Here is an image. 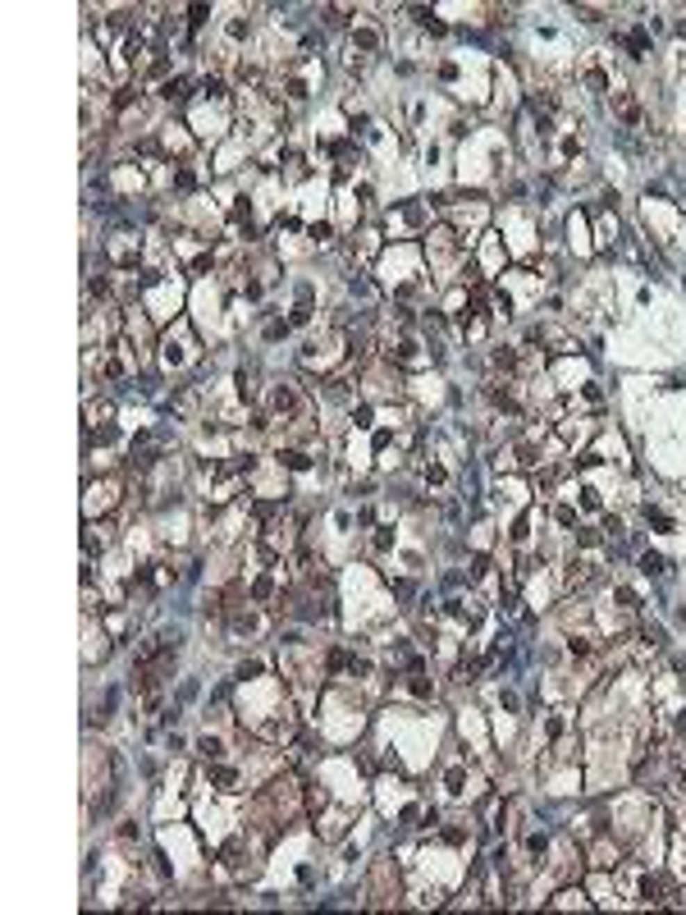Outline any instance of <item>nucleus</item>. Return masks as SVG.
<instances>
[{
    "label": "nucleus",
    "instance_id": "5",
    "mask_svg": "<svg viewBox=\"0 0 686 915\" xmlns=\"http://www.w3.org/2000/svg\"><path fill=\"white\" fill-rule=\"evenodd\" d=\"M197 755H202V760H206V764H220V760H224V755H229V741L220 737V732H206V737L197 741Z\"/></svg>",
    "mask_w": 686,
    "mask_h": 915
},
{
    "label": "nucleus",
    "instance_id": "9",
    "mask_svg": "<svg viewBox=\"0 0 686 915\" xmlns=\"http://www.w3.org/2000/svg\"><path fill=\"white\" fill-rule=\"evenodd\" d=\"M234 677H238V682H256V677H266V659H243Z\"/></svg>",
    "mask_w": 686,
    "mask_h": 915
},
{
    "label": "nucleus",
    "instance_id": "11",
    "mask_svg": "<svg viewBox=\"0 0 686 915\" xmlns=\"http://www.w3.org/2000/svg\"><path fill=\"white\" fill-rule=\"evenodd\" d=\"M206 19H211V5H193V10H188V28H193V33L206 28Z\"/></svg>",
    "mask_w": 686,
    "mask_h": 915
},
{
    "label": "nucleus",
    "instance_id": "6",
    "mask_svg": "<svg viewBox=\"0 0 686 915\" xmlns=\"http://www.w3.org/2000/svg\"><path fill=\"white\" fill-rule=\"evenodd\" d=\"M375 46H380V33H375V28H366V23L352 28V51H375Z\"/></svg>",
    "mask_w": 686,
    "mask_h": 915
},
{
    "label": "nucleus",
    "instance_id": "4",
    "mask_svg": "<svg viewBox=\"0 0 686 915\" xmlns=\"http://www.w3.org/2000/svg\"><path fill=\"white\" fill-rule=\"evenodd\" d=\"M193 362V348H188L183 339H174V334H165L161 339V366L165 371H179V366Z\"/></svg>",
    "mask_w": 686,
    "mask_h": 915
},
{
    "label": "nucleus",
    "instance_id": "8",
    "mask_svg": "<svg viewBox=\"0 0 686 915\" xmlns=\"http://www.w3.org/2000/svg\"><path fill=\"white\" fill-rule=\"evenodd\" d=\"M224 37H229V42H243V37H252V19H247V14L229 19V23H224Z\"/></svg>",
    "mask_w": 686,
    "mask_h": 915
},
{
    "label": "nucleus",
    "instance_id": "3",
    "mask_svg": "<svg viewBox=\"0 0 686 915\" xmlns=\"http://www.w3.org/2000/svg\"><path fill=\"white\" fill-rule=\"evenodd\" d=\"M275 467H279V472H297V476H302V472H311L316 463H311V453H307L302 444H279V449H275Z\"/></svg>",
    "mask_w": 686,
    "mask_h": 915
},
{
    "label": "nucleus",
    "instance_id": "2",
    "mask_svg": "<svg viewBox=\"0 0 686 915\" xmlns=\"http://www.w3.org/2000/svg\"><path fill=\"white\" fill-rule=\"evenodd\" d=\"M106 256H110V265H120V270H138L142 238H133V233H115V238L106 243Z\"/></svg>",
    "mask_w": 686,
    "mask_h": 915
},
{
    "label": "nucleus",
    "instance_id": "7",
    "mask_svg": "<svg viewBox=\"0 0 686 915\" xmlns=\"http://www.w3.org/2000/svg\"><path fill=\"white\" fill-rule=\"evenodd\" d=\"M188 88H193L188 78H170V83H161V92H156V97H161V101H183Z\"/></svg>",
    "mask_w": 686,
    "mask_h": 915
},
{
    "label": "nucleus",
    "instance_id": "10",
    "mask_svg": "<svg viewBox=\"0 0 686 915\" xmlns=\"http://www.w3.org/2000/svg\"><path fill=\"white\" fill-rule=\"evenodd\" d=\"M641 572H645V577H664V572H668L664 554H650V550H645V554H641Z\"/></svg>",
    "mask_w": 686,
    "mask_h": 915
},
{
    "label": "nucleus",
    "instance_id": "1",
    "mask_svg": "<svg viewBox=\"0 0 686 915\" xmlns=\"http://www.w3.org/2000/svg\"><path fill=\"white\" fill-rule=\"evenodd\" d=\"M120 490H124V481L120 476H101V481H88V522H97V508L101 513H110V508L120 504Z\"/></svg>",
    "mask_w": 686,
    "mask_h": 915
}]
</instances>
